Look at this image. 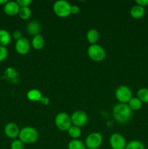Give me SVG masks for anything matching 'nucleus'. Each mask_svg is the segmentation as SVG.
<instances>
[{
	"label": "nucleus",
	"mask_w": 148,
	"mask_h": 149,
	"mask_svg": "<svg viewBox=\"0 0 148 149\" xmlns=\"http://www.w3.org/2000/svg\"><path fill=\"white\" fill-rule=\"evenodd\" d=\"M71 5L65 0H58L53 4V11L60 17H66L71 15Z\"/></svg>",
	"instance_id": "4"
},
{
	"label": "nucleus",
	"mask_w": 148,
	"mask_h": 149,
	"mask_svg": "<svg viewBox=\"0 0 148 149\" xmlns=\"http://www.w3.org/2000/svg\"><path fill=\"white\" fill-rule=\"evenodd\" d=\"M87 54L90 59L96 62L102 61L106 56V52L104 48L97 44L90 45L87 49Z\"/></svg>",
	"instance_id": "3"
},
{
	"label": "nucleus",
	"mask_w": 148,
	"mask_h": 149,
	"mask_svg": "<svg viewBox=\"0 0 148 149\" xmlns=\"http://www.w3.org/2000/svg\"><path fill=\"white\" fill-rule=\"evenodd\" d=\"M68 135L73 139H78L81 135V130L78 127L72 125L68 130Z\"/></svg>",
	"instance_id": "22"
},
{
	"label": "nucleus",
	"mask_w": 148,
	"mask_h": 149,
	"mask_svg": "<svg viewBox=\"0 0 148 149\" xmlns=\"http://www.w3.org/2000/svg\"><path fill=\"white\" fill-rule=\"evenodd\" d=\"M31 45L35 49L40 50L44 47L45 40L41 35L39 34L33 36L31 40Z\"/></svg>",
	"instance_id": "16"
},
{
	"label": "nucleus",
	"mask_w": 148,
	"mask_h": 149,
	"mask_svg": "<svg viewBox=\"0 0 148 149\" xmlns=\"http://www.w3.org/2000/svg\"><path fill=\"white\" fill-rule=\"evenodd\" d=\"M68 149H86L85 143L78 139H73L68 143Z\"/></svg>",
	"instance_id": "21"
},
{
	"label": "nucleus",
	"mask_w": 148,
	"mask_h": 149,
	"mask_svg": "<svg viewBox=\"0 0 148 149\" xmlns=\"http://www.w3.org/2000/svg\"><path fill=\"white\" fill-rule=\"evenodd\" d=\"M116 99L120 103L127 104L132 98V91L128 86L120 85L116 89L115 92Z\"/></svg>",
	"instance_id": "6"
},
{
	"label": "nucleus",
	"mask_w": 148,
	"mask_h": 149,
	"mask_svg": "<svg viewBox=\"0 0 148 149\" xmlns=\"http://www.w3.org/2000/svg\"><path fill=\"white\" fill-rule=\"evenodd\" d=\"M24 144L20 140L15 139L10 144V149H24Z\"/></svg>",
	"instance_id": "26"
},
{
	"label": "nucleus",
	"mask_w": 148,
	"mask_h": 149,
	"mask_svg": "<svg viewBox=\"0 0 148 149\" xmlns=\"http://www.w3.org/2000/svg\"><path fill=\"white\" fill-rule=\"evenodd\" d=\"M30 49V43L28 39L25 37H22L15 42V50L18 54L22 55L28 53Z\"/></svg>",
	"instance_id": "10"
},
{
	"label": "nucleus",
	"mask_w": 148,
	"mask_h": 149,
	"mask_svg": "<svg viewBox=\"0 0 148 149\" xmlns=\"http://www.w3.org/2000/svg\"><path fill=\"white\" fill-rule=\"evenodd\" d=\"M142 103L137 97H133L127 104L131 111H139L142 107Z\"/></svg>",
	"instance_id": "20"
},
{
	"label": "nucleus",
	"mask_w": 148,
	"mask_h": 149,
	"mask_svg": "<svg viewBox=\"0 0 148 149\" xmlns=\"http://www.w3.org/2000/svg\"><path fill=\"white\" fill-rule=\"evenodd\" d=\"M137 97L145 103H148V88L142 87L137 91Z\"/></svg>",
	"instance_id": "24"
},
{
	"label": "nucleus",
	"mask_w": 148,
	"mask_h": 149,
	"mask_svg": "<svg viewBox=\"0 0 148 149\" xmlns=\"http://www.w3.org/2000/svg\"><path fill=\"white\" fill-rule=\"evenodd\" d=\"M109 143L112 149H125L127 144L124 137L118 132H115L110 135Z\"/></svg>",
	"instance_id": "8"
},
{
	"label": "nucleus",
	"mask_w": 148,
	"mask_h": 149,
	"mask_svg": "<svg viewBox=\"0 0 148 149\" xmlns=\"http://www.w3.org/2000/svg\"><path fill=\"white\" fill-rule=\"evenodd\" d=\"M31 10L29 8V7H20L18 13L19 16H20V18L23 19V20H28V19L31 16Z\"/></svg>",
	"instance_id": "25"
},
{
	"label": "nucleus",
	"mask_w": 148,
	"mask_h": 149,
	"mask_svg": "<svg viewBox=\"0 0 148 149\" xmlns=\"http://www.w3.org/2000/svg\"><path fill=\"white\" fill-rule=\"evenodd\" d=\"M80 8L78 5H71V14L76 15L79 13Z\"/></svg>",
	"instance_id": "30"
},
{
	"label": "nucleus",
	"mask_w": 148,
	"mask_h": 149,
	"mask_svg": "<svg viewBox=\"0 0 148 149\" xmlns=\"http://www.w3.org/2000/svg\"><path fill=\"white\" fill-rule=\"evenodd\" d=\"M125 149H145V146L141 141L133 140L127 143Z\"/></svg>",
	"instance_id": "23"
},
{
	"label": "nucleus",
	"mask_w": 148,
	"mask_h": 149,
	"mask_svg": "<svg viewBox=\"0 0 148 149\" xmlns=\"http://www.w3.org/2000/svg\"><path fill=\"white\" fill-rule=\"evenodd\" d=\"M41 97V93L39 90H37V89H32V90H30L27 93V97L30 101H40Z\"/></svg>",
	"instance_id": "19"
},
{
	"label": "nucleus",
	"mask_w": 148,
	"mask_h": 149,
	"mask_svg": "<svg viewBox=\"0 0 148 149\" xmlns=\"http://www.w3.org/2000/svg\"><path fill=\"white\" fill-rule=\"evenodd\" d=\"M130 15L133 18L141 19L145 15V8L136 4L131 8Z\"/></svg>",
	"instance_id": "15"
},
{
	"label": "nucleus",
	"mask_w": 148,
	"mask_h": 149,
	"mask_svg": "<svg viewBox=\"0 0 148 149\" xmlns=\"http://www.w3.org/2000/svg\"><path fill=\"white\" fill-rule=\"evenodd\" d=\"M100 38V33L97 31V30L94 29H89L86 33V39L87 41L89 42L91 45H94L97 43V41Z\"/></svg>",
	"instance_id": "18"
},
{
	"label": "nucleus",
	"mask_w": 148,
	"mask_h": 149,
	"mask_svg": "<svg viewBox=\"0 0 148 149\" xmlns=\"http://www.w3.org/2000/svg\"><path fill=\"white\" fill-rule=\"evenodd\" d=\"M8 55V50L6 47L0 46V62H2L7 58Z\"/></svg>",
	"instance_id": "27"
},
{
	"label": "nucleus",
	"mask_w": 148,
	"mask_h": 149,
	"mask_svg": "<svg viewBox=\"0 0 148 149\" xmlns=\"http://www.w3.org/2000/svg\"><path fill=\"white\" fill-rule=\"evenodd\" d=\"M4 77L7 79V80H9L11 82L17 83L19 81V74L17 72V70L14 68H7L4 72Z\"/></svg>",
	"instance_id": "14"
},
{
	"label": "nucleus",
	"mask_w": 148,
	"mask_h": 149,
	"mask_svg": "<svg viewBox=\"0 0 148 149\" xmlns=\"http://www.w3.org/2000/svg\"><path fill=\"white\" fill-rule=\"evenodd\" d=\"M20 6L17 3V1H8L4 5L3 10L5 14L10 16H15L18 14L19 10H20Z\"/></svg>",
	"instance_id": "12"
},
{
	"label": "nucleus",
	"mask_w": 148,
	"mask_h": 149,
	"mask_svg": "<svg viewBox=\"0 0 148 149\" xmlns=\"http://www.w3.org/2000/svg\"><path fill=\"white\" fill-rule=\"evenodd\" d=\"M55 124L59 130L68 131L72 126L71 116L64 112L57 113L55 118Z\"/></svg>",
	"instance_id": "5"
},
{
	"label": "nucleus",
	"mask_w": 148,
	"mask_h": 149,
	"mask_svg": "<svg viewBox=\"0 0 148 149\" xmlns=\"http://www.w3.org/2000/svg\"><path fill=\"white\" fill-rule=\"evenodd\" d=\"M132 111L126 103H118L113 108V116L115 120L120 124L127 123L130 120Z\"/></svg>",
	"instance_id": "1"
},
{
	"label": "nucleus",
	"mask_w": 148,
	"mask_h": 149,
	"mask_svg": "<svg viewBox=\"0 0 148 149\" xmlns=\"http://www.w3.org/2000/svg\"><path fill=\"white\" fill-rule=\"evenodd\" d=\"M71 122L74 126L81 127L86 125L88 122V116L84 111L78 110L74 111L71 116Z\"/></svg>",
	"instance_id": "9"
},
{
	"label": "nucleus",
	"mask_w": 148,
	"mask_h": 149,
	"mask_svg": "<svg viewBox=\"0 0 148 149\" xmlns=\"http://www.w3.org/2000/svg\"><path fill=\"white\" fill-rule=\"evenodd\" d=\"M7 1H8L7 0H0V4L1 5H4Z\"/></svg>",
	"instance_id": "34"
},
{
	"label": "nucleus",
	"mask_w": 148,
	"mask_h": 149,
	"mask_svg": "<svg viewBox=\"0 0 148 149\" xmlns=\"http://www.w3.org/2000/svg\"><path fill=\"white\" fill-rule=\"evenodd\" d=\"M18 138L24 143H33L39 138V133L33 127H25L20 130Z\"/></svg>",
	"instance_id": "2"
},
{
	"label": "nucleus",
	"mask_w": 148,
	"mask_h": 149,
	"mask_svg": "<svg viewBox=\"0 0 148 149\" xmlns=\"http://www.w3.org/2000/svg\"><path fill=\"white\" fill-rule=\"evenodd\" d=\"M12 36L15 39H16V41L18 40V39H21L23 36H22V32L19 30H15L13 31L12 33Z\"/></svg>",
	"instance_id": "29"
},
{
	"label": "nucleus",
	"mask_w": 148,
	"mask_h": 149,
	"mask_svg": "<svg viewBox=\"0 0 148 149\" xmlns=\"http://www.w3.org/2000/svg\"><path fill=\"white\" fill-rule=\"evenodd\" d=\"M40 102L44 106H48L49 103H50V100H49V98L47 96H42L40 100Z\"/></svg>",
	"instance_id": "31"
},
{
	"label": "nucleus",
	"mask_w": 148,
	"mask_h": 149,
	"mask_svg": "<svg viewBox=\"0 0 148 149\" xmlns=\"http://www.w3.org/2000/svg\"><path fill=\"white\" fill-rule=\"evenodd\" d=\"M103 138L100 132H94L89 134L85 141L86 147L89 149H97L101 146Z\"/></svg>",
	"instance_id": "7"
},
{
	"label": "nucleus",
	"mask_w": 148,
	"mask_h": 149,
	"mask_svg": "<svg viewBox=\"0 0 148 149\" xmlns=\"http://www.w3.org/2000/svg\"><path fill=\"white\" fill-rule=\"evenodd\" d=\"M11 42V35L5 29H0V46L6 47Z\"/></svg>",
	"instance_id": "17"
},
{
	"label": "nucleus",
	"mask_w": 148,
	"mask_h": 149,
	"mask_svg": "<svg viewBox=\"0 0 148 149\" xmlns=\"http://www.w3.org/2000/svg\"><path fill=\"white\" fill-rule=\"evenodd\" d=\"M41 26L40 23L36 20H30L26 26V31L30 36H35L40 33Z\"/></svg>",
	"instance_id": "13"
},
{
	"label": "nucleus",
	"mask_w": 148,
	"mask_h": 149,
	"mask_svg": "<svg viewBox=\"0 0 148 149\" xmlns=\"http://www.w3.org/2000/svg\"><path fill=\"white\" fill-rule=\"evenodd\" d=\"M17 3L20 7H27L31 4L32 1L31 0H17Z\"/></svg>",
	"instance_id": "28"
},
{
	"label": "nucleus",
	"mask_w": 148,
	"mask_h": 149,
	"mask_svg": "<svg viewBox=\"0 0 148 149\" xmlns=\"http://www.w3.org/2000/svg\"><path fill=\"white\" fill-rule=\"evenodd\" d=\"M136 3L137 5L145 7L148 5V0H136Z\"/></svg>",
	"instance_id": "32"
},
{
	"label": "nucleus",
	"mask_w": 148,
	"mask_h": 149,
	"mask_svg": "<svg viewBox=\"0 0 148 149\" xmlns=\"http://www.w3.org/2000/svg\"><path fill=\"white\" fill-rule=\"evenodd\" d=\"M113 122H112V121H108V122H107V126L109 127H113Z\"/></svg>",
	"instance_id": "33"
},
{
	"label": "nucleus",
	"mask_w": 148,
	"mask_h": 149,
	"mask_svg": "<svg viewBox=\"0 0 148 149\" xmlns=\"http://www.w3.org/2000/svg\"><path fill=\"white\" fill-rule=\"evenodd\" d=\"M19 127L14 122H10L4 127V134L10 139H15L20 133Z\"/></svg>",
	"instance_id": "11"
}]
</instances>
